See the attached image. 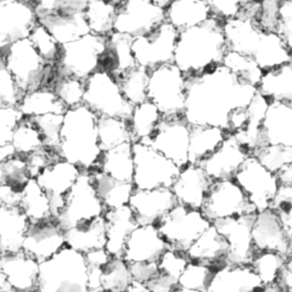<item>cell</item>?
<instances>
[{
  "label": "cell",
  "instance_id": "obj_21",
  "mask_svg": "<svg viewBox=\"0 0 292 292\" xmlns=\"http://www.w3.org/2000/svg\"><path fill=\"white\" fill-rule=\"evenodd\" d=\"M257 88L269 101L292 102L291 65L286 64L263 72Z\"/></svg>",
  "mask_w": 292,
  "mask_h": 292
},
{
  "label": "cell",
  "instance_id": "obj_33",
  "mask_svg": "<svg viewBox=\"0 0 292 292\" xmlns=\"http://www.w3.org/2000/svg\"><path fill=\"white\" fill-rule=\"evenodd\" d=\"M85 92V81L65 76L59 93L61 101L68 108L83 104Z\"/></svg>",
  "mask_w": 292,
  "mask_h": 292
},
{
  "label": "cell",
  "instance_id": "obj_9",
  "mask_svg": "<svg viewBox=\"0 0 292 292\" xmlns=\"http://www.w3.org/2000/svg\"><path fill=\"white\" fill-rule=\"evenodd\" d=\"M233 180L240 186L258 212L269 208L278 183L275 174L257 158L250 155L245 160Z\"/></svg>",
  "mask_w": 292,
  "mask_h": 292
},
{
  "label": "cell",
  "instance_id": "obj_15",
  "mask_svg": "<svg viewBox=\"0 0 292 292\" xmlns=\"http://www.w3.org/2000/svg\"><path fill=\"white\" fill-rule=\"evenodd\" d=\"M212 182L198 165L189 164L181 169L170 188L178 204L200 210Z\"/></svg>",
  "mask_w": 292,
  "mask_h": 292
},
{
  "label": "cell",
  "instance_id": "obj_22",
  "mask_svg": "<svg viewBox=\"0 0 292 292\" xmlns=\"http://www.w3.org/2000/svg\"><path fill=\"white\" fill-rule=\"evenodd\" d=\"M190 164H197L214 152L224 140L227 132L214 127H190Z\"/></svg>",
  "mask_w": 292,
  "mask_h": 292
},
{
  "label": "cell",
  "instance_id": "obj_6",
  "mask_svg": "<svg viewBox=\"0 0 292 292\" xmlns=\"http://www.w3.org/2000/svg\"><path fill=\"white\" fill-rule=\"evenodd\" d=\"M211 224L200 210L178 204L156 226L161 238L170 248L187 250Z\"/></svg>",
  "mask_w": 292,
  "mask_h": 292
},
{
  "label": "cell",
  "instance_id": "obj_1",
  "mask_svg": "<svg viewBox=\"0 0 292 292\" xmlns=\"http://www.w3.org/2000/svg\"><path fill=\"white\" fill-rule=\"evenodd\" d=\"M225 49L222 26L209 18L180 32L173 63L185 76L200 75L220 63Z\"/></svg>",
  "mask_w": 292,
  "mask_h": 292
},
{
  "label": "cell",
  "instance_id": "obj_11",
  "mask_svg": "<svg viewBox=\"0 0 292 292\" xmlns=\"http://www.w3.org/2000/svg\"><path fill=\"white\" fill-rule=\"evenodd\" d=\"M190 134L183 117H163L148 142L182 169L190 164Z\"/></svg>",
  "mask_w": 292,
  "mask_h": 292
},
{
  "label": "cell",
  "instance_id": "obj_35",
  "mask_svg": "<svg viewBox=\"0 0 292 292\" xmlns=\"http://www.w3.org/2000/svg\"><path fill=\"white\" fill-rule=\"evenodd\" d=\"M269 103V100L257 91L246 107L247 127H261Z\"/></svg>",
  "mask_w": 292,
  "mask_h": 292
},
{
  "label": "cell",
  "instance_id": "obj_18",
  "mask_svg": "<svg viewBox=\"0 0 292 292\" xmlns=\"http://www.w3.org/2000/svg\"><path fill=\"white\" fill-rule=\"evenodd\" d=\"M97 120L96 116L85 108L69 110L64 118L60 131V141L81 145L96 140Z\"/></svg>",
  "mask_w": 292,
  "mask_h": 292
},
{
  "label": "cell",
  "instance_id": "obj_34",
  "mask_svg": "<svg viewBox=\"0 0 292 292\" xmlns=\"http://www.w3.org/2000/svg\"><path fill=\"white\" fill-rule=\"evenodd\" d=\"M182 255L175 250L167 249L161 255L157 262L159 270L178 281L188 263Z\"/></svg>",
  "mask_w": 292,
  "mask_h": 292
},
{
  "label": "cell",
  "instance_id": "obj_25",
  "mask_svg": "<svg viewBox=\"0 0 292 292\" xmlns=\"http://www.w3.org/2000/svg\"><path fill=\"white\" fill-rule=\"evenodd\" d=\"M96 133L98 144L102 151L126 142H132L127 121L115 117H98Z\"/></svg>",
  "mask_w": 292,
  "mask_h": 292
},
{
  "label": "cell",
  "instance_id": "obj_5",
  "mask_svg": "<svg viewBox=\"0 0 292 292\" xmlns=\"http://www.w3.org/2000/svg\"><path fill=\"white\" fill-rule=\"evenodd\" d=\"M134 172L132 183L135 188H171L181 169L150 143H132Z\"/></svg>",
  "mask_w": 292,
  "mask_h": 292
},
{
  "label": "cell",
  "instance_id": "obj_7",
  "mask_svg": "<svg viewBox=\"0 0 292 292\" xmlns=\"http://www.w3.org/2000/svg\"><path fill=\"white\" fill-rule=\"evenodd\" d=\"M200 210L211 223L227 217L257 212L255 206L233 179L213 181Z\"/></svg>",
  "mask_w": 292,
  "mask_h": 292
},
{
  "label": "cell",
  "instance_id": "obj_38",
  "mask_svg": "<svg viewBox=\"0 0 292 292\" xmlns=\"http://www.w3.org/2000/svg\"><path fill=\"white\" fill-rule=\"evenodd\" d=\"M127 291L131 292H149L145 284L132 278Z\"/></svg>",
  "mask_w": 292,
  "mask_h": 292
},
{
  "label": "cell",
  "instance_id": "obj_13",
  "mask_svg": "<svg viewBox=\"0 0 292 292\" xmlns=\"http://www.w3.org/2000/svg\"><path fill=\"white\" fill-rule=\"evenodd\" d=\"M123 5L119 17L120 30L133 37L148 35L165 20L164 9L154 1H127Z\"/></svg>",
  "mask_w": 292,
  "mask_h": 292
},
{
  "label": "cell",
  "instance_id": "obj_27",
  "mask_svg": "<svg viewBox=\"0 0 292 292\" xmlns=\"http://www.w3.org/2000/svg\"><path fill=\"white\" fill-rule=\"evenodd\" d=\"M96 187L106 210L128 205L135 189L132 182L115 180L106 175L98 179Z\"/></svg>",
  "mask_w": 292,
  "mask_h": 292
},
{
  "label": "cell",
  "instance_id": "obj_16",
  "mask_svg": "<svg viewBox=\"0 0 292 292\" xmlns=\"http://www.w3.org/2000/svg\"><path fill=\"white\" fill-rule=\"evenodd\" d=\"M167 249L155 225H139L126 242L123 255L130 263L157 261Z\"/></svg>",
  "mask_w": 292,
  "mask_h": 292
},
{
  "label": "cell",
  "instance_id": "obj_32",
  "mask_svg": "<svg viewBox=\"0 0 292 292\" xmlns=\"http://www.w3.org/2000/svg\"><path fill=\"white\" fill-rule=\"evenodd\" d=\"M24 201L27 213L39 218L46 214L49 209L48 200L43 191L34 182L30 183L25 190Z\"/></svg>",
  "mask_w": 292,
  "mask_h": 292
},
{
  "label": "cell",
  "instance_id": "obj_14",
  "mask_svg": "<svg viewBox=\"0 0 292 292\" xmlns=\"http://www.w3.org/2000/svg\"><path fill=\"white\" fill-rule=\"evenodd\" d=\"M178 204L170 188L135 189L128 205L139 225H156Z\"/></svg>",
  "mask_w": 292,
  "mask_h": 292
},
{
  "label": "cell",
  "instance_id": "obj_2",
  "mask_svg": "<svg viewBox=\"0 0 292 292\" xmlns=\"http://www.w3.org/2000/svg\"><path fill=\"white\" fill-rule=\"evenodd\" d=\"M230 78L212 72L196 78L188 88L187 108L197 125L223 128L228 124L233 109Z\"/></svg>",
  "mask_w": 292,
  "mask_h": 292
},
{
  "label": "cell",
  "instance_id": "obj_23",
  "mask_svg": "<svg viewBox=\"0 0 292 292\" xmlns=\"http://www.w3.org/2000/svg\"><path fill=\"white\" fill-rule=\"evenodd\" d=\"M162 119L157 107L148 100L135 106L128 121L132 142L149 140Z\"/></svg>",
  "mask_w": 292,
  "mask_h": 292
},
{
  "label": "cell",
  "instance_id": "obj_30",
  "mask_svg": "<svg viewBox=\"0 0 292 292\" xmlns=\"http://www.w3.org/2000/svg\"><path fill=\"white\" fill-rule=\"evenodd\" d=\"M253 155L274 174L284 166L292 163V146L268 144L261 147Z\"/></svg>",
  "mask_w": 292,
  "mask_h": 292
},
{
  "label": "cell",
  "instance_id": "obj_4",
  "mask_svg": "<svg viewBox=\"0 0 292 292\" xmlns=\"http://www.w3.org/2000/svg\"><path fill=\"white\" fill-rule=\"evenodd\" d=\"M98 116L128 120L134 106L125 98L109 72L99 69L85 80L84 103Z\"/></svg>",
  "mask_w": 292,
  "mask_h": 292
},
{
  "label": "cell",
  "instance_id": "obj_29",
  "mask_svg": "<svg viewBox=\"0 0 292 292\" xmlns=\"http://www.w3.org/2000/svg\"><path fill=\"white\" fill-rule=\"evenodd\" d=\"M149 71L137 66L116 79L125 98L133 106L147 99Z\"/></svg>",
  "mask_w": 292,
  "mask_h": 292
},
{
  "label": "cell",
  "instance_id": "obj_28",
  "mask_svg": "<svg viewBox=\"0 0 292 292\" xmlns=\"http://www.w3.org/2000/svg\"><path fill=\"white\" fill-rule=\"evenodd\" d=\"M224 238L212 224L187 250L189 256L200 264L220 258L225 248Z\"/></svg>",
  "mask_w": 292,
  "mask_h": 292
},
{
  "label": "cell",
  "instance_id": "obj_12",
  "mask_svg": "<svg viewBox=\"0 0 292 292\" xmlns=\"http://www.w3.org/2000/svg\"><path fill=\"white\" fill-rule=\"evenodd\" d=\"M247 149L228 133L220 146L198 165L212 181L233 179L243 163L250 155Z\"/></svg>",
  "mask_w": 292,
  "mask_h": 292
},
{
  "label": "cell",
  "instance_id": "obj_10",
  "mask_svg": "<svg viewBox=\"0 0 292 292\" xmlns=\"http://www.w3.org/2000/svg\"><path fill=\"white\" fill-rule=\"evenodd\" d=\"M179 33L165 22L148 35L138 37L134 51L139 65L151 70L162 64L173 63Z\"/></svg>",
  "mask_w": 292,
  "mask_h": 292
},
{
  "label": "cell",
  "instance_id": "obj_17",
  "mask_svg": "<svg viewBox=\"0 0 292 292\" xmlns=\"http://www.w3.org/2000/svg\"><path fill=\"white\" fill-rule=\"evenodd\" d=\"M292 102H269L261 125L267 144L292 146Z\"/></svg>",
  "mask_w": 292,
  "mask_h": 292
},
{
  "label": "cell",
  "instance_id": "obj_36",
  "mask_svg": "<svg viewBox=\"0 0 292 292\" xmlns=\"http://www.w3.org/2000/svg\"><path fill=\"white\" fill-rule=\"evenodd\" d=\"M128 267L132 278L145 284L158 270L157 261L133 262Z\"/></svg>",
  "mask_w": 292,
  "mask_h": 292
},
{
  "label": "cell",
  "instance_id": "obj_3",
  "mask_svg": "<svg viewBox=\"0 0 292 292\" xmlns=\"http://www.w3.org/2000/svg\"><path fill=\"white\" fill-rule=\"evenodd\" d=\"M186 92V78L173 63L149 71L147 99L157 107L162 117L182 115Z\"/></svg>",
  "mask_w": 292,
  "mask_h": 292
},
{
  "label": "cell",
  "instance_id": "obj_20",
  "mask_svg": "<svg viewBox=\"0 0 292 292\" xmlns=\"http://www.w3.org/2000/svg\"><path fill=\"white\" fill-rule=\"evenodd\" d=\"M98 167L101 172L113 179L132 182L134 167L132 143L126 142L103 151Z\"/></svg>",
  "mask_w": 292,
  "mask_h": 292
},
{
  "label": "cell",
  "instance_id": "obj_19",
  "mask_svg": "<svg viewBox=\"0 0 292 292\" xmlns=\"http://www.w3.org/2000/svg\"><path fill=\"white\" fill-rule=\"evenodd\" d=\"M165 14L166 21L179 32L199 25L210 17L207 1H171Z\"/></svg>",
  "mask_w": 292,
  "mask_h": 292
},
{
  "label": "cell",
  "instance_id": "obj_26",
  "mask_svg": "<svg viewBox=\"0 0 292 292\" xmlns=\"http://www.w3.org/2000/svg\"><path fill=\"white\" fill-rule=\"evenodd\" d=\"M81 173L78 166L62 159L54 168L45 171L41 178V184L64 197L77 183Z\"/></svg>",
  "mask_w": 292,
  "mask_h": 292
},
{
  "label": "cell",
  "instance_id": "obj_37",
  "mask_svg": "<svg viewBox=\"0 0 292 292\" xmlns=\"http://www.w3.org/2000/svg\"><path fill=\"white\" fill-rule=\"evenodd\" d=\"M292 164L284 166L275 174L278 185H292Z\"/></svg>",
  "mask_w": 292,
  "mask_h": 292
},
{
  "label": "cell",
  "instance_id": "obj_24",
  "mask_svg": "<svg viewBox=\"0 0 292 292\" xmlns=\"http://www.w3.org/2000/svg\"><path fill=\"white\" fill-rule=\"evenodd\" d=\"M103 220L106 235L117 246L124 245L139 225L128 205L106 210Z\"/></svg>",
  "mask_w": 292,
  "mask_h": 292
},
{
  "label": "cell",
  "instance_id": "obj_31",
  "mask_svg": "<svg viewBox=\"0 0 292 292\" xmlns=\"http://www.w3.org/2000/svg\"><path fill=\"white\" fill-rule=\"evenodd\" d=\"M206 265L199 263H188L178 281L179 286L188 291H206L213 273Z\"/></svg>",
  "mask_w": 292,
  "mask_h": 292
},
{
  "label": "cell",
  "instance_id": "obj_8",
  "mask_svg": "<svg viewBox=\"0 0 292 292\" xmlns=\"http://www.w3.org/2000/svg\"><path fill=\"white\" fill-rule=\"evenodd\" d=\"M64 216L71 228L89 225L102 218L106 209L90 176L83 175L64 197Z\"/></svg>",
  "mask_w": 292,
  "mask_h": 292
}]
</instances>
